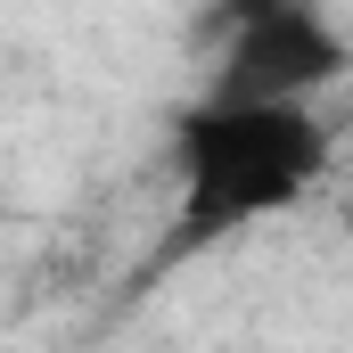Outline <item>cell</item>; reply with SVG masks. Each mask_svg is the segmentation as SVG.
I'll return each instance as SVG.
<instances>
[{
	"mask_svg": "<svg viewBox=\"0 0 353 353\" xmlns=\"http://www.w3.org/2000/svg\"><path fill=\"white\" fill-rule=\"evenodd\" d=\"M165 165H173V230H165V263H173V255L222 247L271 214L304 205L329 173V123L312 115V99L197 90L173 115Z\"/></svg>",
	"mask_w": 353,
	"mask_h": 353,
	"instance_id": "1",
	"label": "cell"
},
{
	"mask_svg": "<svg viewBox=\"0 0 353 353\" xmlns=\"http://www.w3.org/2000/svg\"><path fill=\"white\" fill-rule=\"evenodd\" d=\"M189 41L214 99H321L353 74V41L329 0H205Z\"/></svg>",
	"mask_w": 353,
	"mask_h": 353,
	"instance_id": "2",
	"label": "cell"
}]
</instances>
